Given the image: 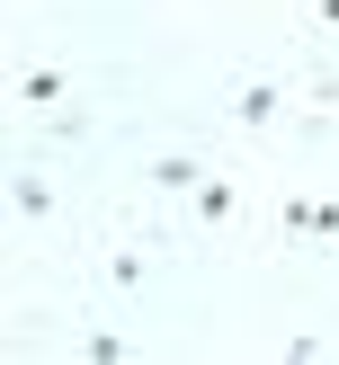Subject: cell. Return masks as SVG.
Listing matches in <instances>:
<instances>
[{
	"mask_svg": "<svg viewBox=\"0 0 339 365\" xmlns=\"http://www.w3.org/2000/svg\"><path fill=\"white\" fill-rule=\"evenodd\" d=\"M313 27H330V36H339V0H313Z\"/></svg>",
	"mask_w": 339,
	"mask_h": 365,
	"instance_id": "obj_9",
	"label": "cell"
},
{
	"mask_svg": "<svg viewBox=\"0 0 339 365\" xmlns=\"http://www.w3.org/2000/svg\"><path fill=\"white\" fill-rule=\"evenodd\" d=\"M9 214H18V223H54V178L18 170V178H9Z\"/></svg>",
	"mask_w": 339,
	"mask_h": 365,
	"instance_id": "obj_6",
	"label": "cell"
},
{
	"mask_svg": "<svg viewBox=\"0 0 339 365\" xmlns=\"http://www.w3.org/2000/svg\"><path fill=\"white\" fill-rule=\"evenodd\" d=\"M107 285H116V294H143V285H152V250H107Z\"/></svg>",
	"mask_w": 339,
	"mask_h": 365,
	"instance_id": "obj_7",
	"label": "cell"
},
{
	"mask_svg": "<svg viewBox=\"0 0 339 365\" xmlns=\"http://www.w3.org/2000/svg\"><path fill=\"white\" fill-rule=\"evenodd\" d=\"M152 187L161 196H196V187H206V160H196V152H161L152 160Z\"/></svg>",
	"mask_w": 339,
	"mask_h": 365,
	"instance_id": "obj_5",
	"label": "cell"
},
{
	"mask_svg": "<svg viewBox=\"0 0 339 365\" xmlns=\"http://www.w3.org/2000/svg\"><path fill=\"white\" fill-rule=\"evenodd\" d=\"M81 356H89V365H116V356H125V339H116V330H89V339H81Z\"/></svg>",
	"mask_w": 339,
	"mask_h": 365,
	"instance_id": "obj_8",
	"label": "cell"
},
{
	"mask_svg": "<svg viewBox=\"0 0 339 365\" xmlns=\"http://www.w3.org/2000/svg\"><path fill=\"white\" fill-rule=\"evenodd\" d=\"M9 98L27 107V116H45V107H63V98H71V71H63V63H27V71L9 81Z\"/></svg>",
	"mask_w": 339,
	"mask_h": 365,
	"instance_id": "obj_2",
	"label": "cell"
},
{
	"mask_svg": "<svg viewBox=\"0 0 339 365\" xmlns=\"http://www.w3.org/2000/svg\"><path fill=\"white\" fill-rule=\"evenodd\" d=\"M277 116H285V81H241L232 89V125L241 134H268Z\"/></svg>",
	"mask_w": 339,
	"mask_h": 365,
	"instance_id": "obj_3",
	"label": "cell"
},
{
	"mask_svg": "<svg viewBox=\"0 0 339 365\" xmlns=\"http://www.w3.org/2000/svg\"><path fill=\"white\" fill-rule=\"evenodd\" d=\"M196 223H206V232H223V223H241V178H223V170H206V187H196Z\"/></svg>",
	"mask_w": 339,
	"mask_h": 365,
	"instance_id": "obj_4",
	"label": "cell"
},
{
	"mask_svg": "<svg viewBox=\"0 0 339 365\" xmlns=\"http://www.w3.org/2000/svg\"><path fill=\"white\" fill-rule=\"evenodd\" d=\"M277 232L285 241H339V196H285Z\"/></svg>",
	"mask_w": 339,
	"mask_h": 365,
	"instance_id": "obj_1",
	"label": "cell"
}]
</instances>
